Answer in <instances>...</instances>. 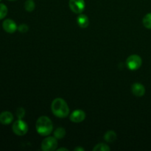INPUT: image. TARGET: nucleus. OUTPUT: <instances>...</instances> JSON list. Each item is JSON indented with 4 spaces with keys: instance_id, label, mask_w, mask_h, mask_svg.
<instances>
[{
    "instance_id": "nucleus-1",
    "label": "nucleus",
    "mask_w": 151,
    "mask_h": 151,
    "mask_svg": "<svg viewBox=\"0 0 151 151\" xmlns=\"http://www.w3.org/2000/svg\"><path fill=\"white\" fill-rule=\"evenodd\" d=\"M51 110L53 114L58 118H65L69 114L68 104L62 98H55L52 102Z\"/></svg>"
},
{
    "instance_id": "nucleus-2",
    "label": "nucleus",
    "mask_w": 151,
    "mask_h": 151,
    "mask_svg": "<svg viewBox=\"0 0 151 151\" xmlns=\"http://www.w3.org/2000/svg\"><path fill=\"white\" fill-rule=\"evenodd\" d=\"M37 132L43 137L50 135L53 129V124L51 119L46 116H41L37 119L35 124Z\"/></svg>"
},
{
    "instance_id": "nucleus-3",
    "label": "nucleus",
    "mask_w": 151,
    "mask_h": 151,
    "mask_svg": "<svg viewBox=\"0 0 151 151\" xmlns=\"http://www.w3.org/2000/svg\"><path fill=\"white\" fill-rule=\"evenodd\" d=\"M142 63L141 57L138 55H131L127 58L126 65L130 70H137L139 69Z\"/></svg>"
},
{
    "instance_id": "nucleus-4",
    "label": "nucleus",
    "mask_w": 151,
    "mask_h": 151,
    "mask_svg": "<svg viewBox=\"0 0 151 151\" xmlns=\"http://www.w3.org/2000/svg\"><path fill=\"white\" fill-rule=\"evenodd\" d=\"M58 141L55 137H48L41 142V149L44 151H54L57 149Z\"/></svg>"
},
{
    "instance_id": "nucleus-5",
    "label": "nucleus",
    "mask_w": 151,
    "mask_h": 151,
    "mask_svg": "<svg viewBox=\"0 0 151 151\" xmlns=\"http://www.w3.org/2000/svg\"><path fill=\"white\" fill-rule=\"evenodd\" d=\"M13 131L16 135L24 136L27 133L28 125L22 119L16 121L13 125Z\"/></svg>"
},
{
    "instance_id": "nucleus-6",
    "label": "nucleus",
    "mask_w": 151,
    "mask_h": 151,
    "mask_svg": "<svg viewBox=\"0 0 151 151\" xmlns=\"http://www.w3.org/2000/svg\"><path fill=\"white\" fill-rule=\"evenodd\" d=\"M69 6L72 12L81 14L85 10L86 4L84 0H69Z\"/></svg>"
},
{
    "instance_id": "nucleus-7",
    "label": "nucleus",
    "mask_w": 151,
    "mask_h": 151,
    "mask_svg": "<svg viewBox=\"0 0 151 151\" xmlns=\"http://www.w3.org/2000/svg\"><path fill=\"white\" fill-rule=\"evenodd\" d=\"M86 118V113L83 110L81 109H78V110H75L72 112L70 114L69 116V119L72 121V122H75V123H80V122H82Z\"/></svg>"
},
{
    "instance_id": "nucleus-8",
    "label": "nucleus",
    "mask_w": 151,
    "mask_h": 151,
    "mask_svg": "<svg viewBox=\"0 0 151 151\" xmlns=\"http://www.w3.org/2000/svg\"><path fill=\"white\" fill-rule=\"evenodd\" d=\"M2 27L4 31L8 33H13L18 29L16 22L12 19H6L5 21H4L2 24Z\"/></svg>"
},
{
    "instance_id": "nucleus-9",
    "label": "nucleus",
    "mask_w": 151,
    "mask_h": 151,
    "mask_svg": "<svg viewBox=\"0 0 151 151\" xmlns=\"http://www.w3.org/2000/svg\"><path fill=\"white\" fill-rule=\"evenodd\" d=\"M131 91H132L134 95L137 96V97H142L145 93V88L142 84L136 83L132 85Z\"/></svg>"
},
{
    "instance_id": "nucleus-10",
    "label": "nucleus",
    "mask_w": 151,
    "mask_h": 151,
    "mask_svg": "<svg viewBox=\"0 0 151 151\" xmlns=\"http://www.w3.org/2000/svg\"><path fill=\"white\" fill-rule=\"evenodd\" d=\"M13 120V116L10 112L4 111L0 114V123L3 125L10 124Z\"/></svg>"
},
{
    "instance_id": "nucleus-11",
    "label": "nucleus",
    "mask_w": 151,
    "mask_h": 151,
    "mask_svg": "<svg viewBox=\"0 0 151 151\" xmlns=\"http://www.w3.org/2000/svg\"><path fill=\"white\" fill-rule=\"evenodd\" d=\"M77 22H78V24L81 28H86L89 24L88 18L85 14H81L80 16H78Z\"/></svg>"
},
{
    "instance_id": "nucleus-12",
    "label": "nucleus",
    "mask_w": 151,
    "mask_h": 151,
    "mask_svg": "<svg viewBox=\"0 0 151 151\" xmlns=\"http://www.w3.org/2000/svg\"><path fill=\"white\" fill-rule=\"evenodd\" d=\"M116 134L114 131H109L105 134L104 139L108 142H113L116 140Z\"/></svg>"
},
{
    "instance_id": "nucleus-13",
    "label": "nucleus",
    "mask_w": 151,
    "mask_h": 151,
    "mask_svg": "<svg viewBox=\"0 0 151 151\" xmlns=\"http://www.w3.org/2000/svg\"><path fill=\"white\" fill-rule=\"evenodd\" d=\"M65 135H66V130L62 127L58 128L54 132V137L57 139H61L65 137Z\"/></svg>"
},
{
    "instance_id": "nucleus-14",
    "label": "nucleus",
    "mask_w": 151,
    "mask_h": 151,
    "mask_svg": "<svg viewBox=\"0 0 151 151\" xmlns=\"http://www.w3.org/2000/svg\"><path fill=\"white\" fill-rule=\"evenodd\" d=\"M142 22L146 28L151 29V13H147L145 16V17L143 18Z\"/></svg>"
},
{
    "instance_id": "nucleus-15",
    "label": "nucleus",
    "mask_w": 151,
    "mask_h": 151,
    "mask_svg": "<svg viewBox=\"0 0 151 151\" xmlns=\"http://www.w3.org/2000/svg\"><path fill=\"white\" fill-rule=\"evenodd\" d=\"M110 150V147H109L107 145L104 144V143L97 144V145L93 148V151H109Z\"/></svg>"
},
{
    "instance_id": "nucleus-16",
    "label": "nucleus",
    "mask_w": 151,
    "mask_h": 151,
    "mask_svg": "<svg viewBox=\"0 0 151 151\" xmlns=\"http://www.w3.org/2000/svg\"><path fill=\"white\" fill-rule=\"evenodd\" d=\"M35 7V2L32 0H27L24 4V8L27 12L33 11Z\"/></svg>"
},
{
    "instance_id": "nucleus-17",
    "label": "nucleus",
    "mask_w": 151,
    "mask_h": 151,
    "mask_svg": "<svg viewBox=\"0 0 151 151\" xmlns=\"http://www.w3.org/2000/svg\"><path fill=\"white\" fill-rule=\"evenodd\" d=\"M7 14V7L5 4H0V20L4 19Z\"/></svg>"
},
{
    "instance_id": "nucleus-18",
    "label": "nucleus",
    "mask_w": 151,
    "mask_h": 151,
    "mask_svg": "<svg viewBox=\"0 0 151 151\" xmlns=\"http://www.w3.org/2000/svg\"><path fill=\"white\" fill-rule=\"evenodd\" d=\"M25 111L23 108H19L16 111V116L19 118V119H22L24 116Z\"/></svg>"
},
{
    "instance_id": "nucleus-19",
    "label": "nucleus",
    "mask_w": 151,
    "mask_h": 151,
    "mask_svg": "<svg viewBox=\"0 0 151 151\" xmlns=\"http://www.w3.org/2000/svg\"><path fill=\"white\" fill-rule=\"evenodd\" d=\"M18 29H19V31L20 32L25 33V32H27L29 30V27L27 24H21L18 27Z\"/></svg>"
},
{
    "instance_id": "nucleus-20",
    "label": "nucleus",
    "mask_w": 151,
    "mask_h": 151,
    "mask_svg": "<svg viewBox=\"0 0 151 151\" xmlns=\"http://www.w3.org/2000/svg\"><path fill=\"white\" fill-rule=\"evenodd\" d=\"M75 151H84V149L83 148V147H76V148L75 149Z\"/></svg>"
},
{
    "instance_id": "nucleus-21",
    "label": "nucleus",
    "mask_w": 151,
    "mask_h": 151,
    "mask_svg": "<svg viewBox=\"0 0 151 151\" xmlns=\"http://www.w3.org/2000/svg\"><path fill=\"white\" fill-rule=\"evenodd\" d=\"M60 150H66V151H68V149L63 148V147H61V148H58V151H60Z\"/></svg>"
},
{
    "instance_id": "nucleus-22",
    "label": "nucleus",
    "mask_w": 151,
    "mask_h": 151,
    "mask_svg": "<svg viewBox=\"0 0 151 151\" xmlns=\"http://www.w3.org/2000/svg\"><path fill=\"white\" fill-rule=\"evenodd\" d=\"M9 1H15V0H9Z\"/></svg>"
},
{
    "instance_id": "nucleus-23",
    "label": "nucleus",
    "mask_w": 151,
    "mask_h": 151,
    "mask_svg": "<svg viewBox=\"0 0 151 151\" xmlns=\"http://www.w3.org/2000/svg\"><path fill=\"white\" fill-rule=\"evenodd\" d=\"M0 1H1V0H0Z\"/></svg>"
}]
</instances>
